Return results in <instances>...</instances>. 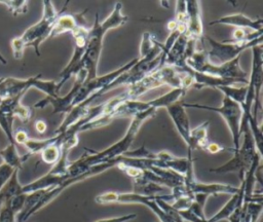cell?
<instances>
[{
	"mask_svg": "<svg viewBox=\"0 0 263 222\" xmlns=\"http://www.w3.org/2000/svg\"><path fill=\"white\" fill-rule=\"evenodd\" d=\"M40 155H41L42 161L47 164H54L59 160L61 155V144L59 142L58 136H57V141L46 146L44 149H42L40 152Z\"/></svg>",
	"mask_w": 263,
	"mask_h": 222,
	"instance_id": "cell-27",
	"label": "cell"
},
{
	"mask_svg": "<svg viewBox=\"0 0 263 222\" xmlns=\"http://www.w3.org/2000/svg\"><path fill=\"white\" fill-rule=\"evenodd\" d=\"M224 148L221 147L220 145H218L217 143H209L205 147V150L209 151L210 153H218L219 151L223 150Z\"/></svg>",
	"mask_w": 263,
	"mask_h": 222,
	"instance_id": "cell-38",
	"label": "cell"
},
{
	"mask_svg": "<svg viewBox=\"0 0 263 222\" xmlns=\"http://www.w3.org/2000/svg\"><path fill=\"white\" fill-rule=\"evenodd\" d=\"M38 76L39 74L25 79L15 77L4 78L0 83V99L4 100L16 97L18 95H25L28 91V89L34 87L35 81Z\"/></svg>",
	"mask_w": 263,
	"mask_h": 222,
	"instance_id": "cell-12",
	"label": "cell"
},
{
	"mask_svg": "<svg viewBox=\"0 0 263 222\" xmlns=\"http://www.w3.org/2000/svg\"><path fill=\"white\" fill-rule=\"evenodd\" d=\"M0 63L1 64H4V65H6L7 64V61H6V59L0 53Z\"/></svg>",
	"mask_w": 263,
	"mask_h": 222,
	"instance_id": "cell-39",
	"label": "cell"
},
{
	"mask_svg": "<svg viewBox=\"0 0 263 222\" xmlns=\"http://www.w3.org/2000/svg\"><path fill=\"white\" fill-rule=\"evenodd\" d=\"M187 14V33L188 38L196 40L203 37V26L201 18L200 1L189 0L186 1Z\"/></svg>",
	"mask_w": 263,
	"mask_h": 222,
	"instance_id": "cell-13",
	"label": "cell"
},
{
	"mask_svg": "<svg viewBox=\"0 0 263 222\" xmlns=\"http://www.w3.org/2000/svg\"><path fill=\"white\" fill-rule=\"evenodd\" d=\"M243 202V184L240 183L236 193L231 195V198L225 203V206L217 212L213 217L208 219V222H219L223 219H228V217L233 213L236 207Z\"/></svg>",
	"mask_w": 263,
	"mask_h": 222,
	"instance_id": "cell-20",
	"label": "cell"
},
{
	"mask_svg": "<svg viewBox=\"0 0 263 222\" xmlns=\"http://www.w3.org/2000/svg\"><path fill=\"white\" fill-rule=\"evenodd\" d=\"M12 122L13 116L7 112L0 110V126L4 134L6 135L10 144H15L13 140V132H12Z\"/></svg>",
	"mask_w": 263,
	"mask_h": 222,
	"instance_id": "cell-29",
	"label": "cell"
},
{
	"mask_svg": "<svg viewBox=\"0 0 263 222\" xmlns=\"http://www.w3.org/2000/svg\"><path fill=\"white\" fill-rule=\"evenodd\" d=\"M43 12L42 17L36 24L29 27L20 38L26 47L31 46L34 48L36 54L40 57L39 47L43 41L50 37L53 25L60 15L61 11H57L50 0L42 1Z\"/></svg>",
	"mask_w": 263,
	"mask_h": 222,
	"instance_id": "cell-3",
	"label": "cell"
},
{
	"mask_svg": "<svg viewBox=\"0 0 263 222\" xmlns=\"http://www.w3.org/2000/svg\"><path fill=\"white\" fill-rule=\"evenodd\" d=\"M14 170L15 169H12L11 166H9L8 164H6L4 162H2L0 164V189L8 181V179L10 178V176L12 175Z\"/></svg>",
	"mask_w": 263,
	"mask_h": 222,
	"instance_id": "cell-34",
	"label": "cell"
},
{
	"mask_svg": "<svg viewBox=\"0 0 263 222\" xmlns=\"http://www.w3.org/2000/svg\"><path fill=\"white\" fill-rule=\"evenodd\" d=\"M35 128H36V131H37L39 134H44L45 131H46V128H47V124H46V122H45L44 120L39 119V120H37V121L35 122Z\"/></svg>",
	"mask_w": 263,
	"mask_h": 222,
	"instance_id": "cell-37",
	"label": "cell"
},
{
	"mask_svg": "<svg viewBox=\"0 0 263 222\" xmlns=\"http://www.w3.org/2000/svg\"><path fill=\"white\" fill-rule=\"evenodd\" d=\"M11 49L15 60H21L23 58L26 46L20 37H15L11 40Z\"/></svg>",
	"mask_w": 263,
	"mask_h": 222,
	"instance_id": "cell-33",
	"label": "cell"
},
{
	"mask_svg": "<svg viewBox=\"0 0 263 222\" xmlns=\"http://www.w3.org/2000/svg\"><path fill=\"white\" fill-rule=\"evenodd\" d=\"M3 79H4V78H3V77H0V83H1V82H2V80H3Z\"/></svg>",
	"mask_w": 263,
	"mask_h": 222,
	"instance_id": "cell-40",
	"label": "cell"
},
{
	"mask_svg": "<svg viewBox=\"0 0 263 222\" xmlns=\"http://www.w3.org/2000/svg\"><path fill=\"white\" fill-rule=\"evenodd\" d=\"M133 180H134L133 192L137 193V194H140V195L153 196V195H156V193L161 192V191L164 190L163 186H161L157 183L148 181V180L144 179L143 177H141V172H140L139 176L136 177Z\"/></svg>",
	"mask_w": 263,
	"mask_h": 222,
	"instance_id": "cell-25",
	"label": "cell"
},
{
	"mask_svg": "<svg viewBox=\"0 0 263 222\" xmlns=\"http://www.w3.org/2000/svg\"><path fill=\"white\" fill-rule=\"evenodd\" d=\"M217 89L224 94V97L231 99L232 101L238 103L240 106L245 103L246 96H247V85L241 84L240 86L234 85H226V86H219Z\"/></svg>",
	"mask_w": 263,
	"mask_h": 222,
	"instance_id": "cell-26",
	"label": "cell"
},
{
	"mask_svg": "<svg viewBox=\"0 0 263 222\" xmlns=\"http://www.w3.org/2000/svg\"><path fill=\"white\" fill-rule=\"evenodd\" d=\"M127 21L128 16L122 13L121 2H116L114 4L112 12L102 23H99V14L96 13L93 26L91 29H88L86 49L82 59L84 70L86 71V78L84 81H88L95 78L98 74V64L105 34L111 29H115L124 25Z\"/></svg>",
	"mask_w": 263,
	"mask_h": 222,
	"instance_id": "cell-2",
	"label": "cell"
},
{
	"mask_svg": "<svg viewBox=\"0 0 263 222\" xmlns=\"http://www.w3.org/2000/svg\"><path fill=\"white\" fill-rule=\"evenodd\" d=\"M209 121H204L200 123L198 126L190 130L189 143L187 145V149L192 151L195 149H203L205 150L206 145L210 143L208 140V127Z\"/></svg>",
	"mask_w": 263,
	"mask_h": 222,
	"instance_id": "cell-21",
	"label": "cell"
},
{
	"mask_svg": "<svg viewBox=\"0 0 263 222\" xmlns=\"http://www.w3.org/2000/svg\"><path fill=\"white\" fill-rule=\"evenodd\" d=\"M17 176H18V170L15 169L12 175L10 176V178L8 179V181L0 189V207L10 198L16 195L23 194V191H22L23 185H21V183L18 182Z\"/></svg>",
	"mask_w": 263,
	"mask_h": 222,
	"instance_id": "cell-23",
	"label": "cell"
},
{
	"mask_svg": "<svg viewBox=\"0 0 263 222\" xmlns=\"http://www.w3.org/2000/svg\"><path fill=\"white\" fill-rule=\"evenodd\" d=\"M12 114H13V117H17L18 119H21L22 122L27 123L32 117V110H31V108L24 106L21 102H18L14 106Z\"/></svg>",
	"mask_w": 263,
	"mask_h": 222,
	"instance_id": "cell-32",
	"label": "cell"
},
{
	"mask_svg": "<svg viewBox=\"0 0 263 222\" xmlns=\"http://www.w3.org/2000/svg\"><path fill=\"white\" fill-rule=\"evenodd\" d=\"M187 89L183 88V87H179V88H172L170 91H167L166 94L153 99L151 101H148V104L150 107L155 108L156 110L158 108H167L171 105L181 101V98L185 96Z\"/></svg>",
	"mask_w": 263,
	"mask_h": 222,
	"instance_id": "cell-22",
	"label": "cell"
},
{
	"mask_svg": "<svg viewBox=\"0 0 263 222\" xmlns=\"http://www.w3.org/2000/svg\"><path fill=\"white\" fill-rule=\"evenodd\" d=\"M262 38L263 37H259L248 42H228L226 40L219 42L210 36H205L204 40H206L209 44V50L205 51L208 61L214 65H221L232 61L238 55H241V52L246 49L261 45Z\"/></svg>",
	"mask_w": 263,
	"mask_h": 222,
	"instance_id": "cell-6",
	"label": "cell"
},
{
	"mask_svg": "<svg viewBox=\"0 0 263 222\" xmlns=\"http://www.w3.org/2000/svg\"><path fill=\"white\" fill-rule=\"evenodd\" d=\"M64 9L65 7L62 9V12L58 16L53 25L50 37H55L66 32L73 33L78 27H85L84 26L85 20L83 16L86 10L77 14H70V13H63Z\"/></svg>",
	"mask_w": 263,
	"mask_h": 222,
	"instance_id": "cell-16",
	"label": "cell"
},
{
	"mask_svg": "<svg viewBox=\"0 0 263 222\" xmlns=\"http://www.w3.org/2000/svg\"><path fill=\"white\" fill-rule=\"evenodd\" d=\"M166 111L173 120L178 133L180 134L181 138L184 140L186 145L189 143V136H190V122L189 117L186 113V109L183 106V102L179 101L170 107L166 108Z\"/></svg>",
	"mask_w": 263,
	"mask_h": 222,
	"instance_id": "cell-15",
	"label": "cell"
},
{
	"mask_svg": "<svg viewBox=\"0 0 263 222\" xmlns=\"http://www.w3.org/2000/svg\"><path fill=\"white\" fill-rule=\"evenodd\" d=\"M150 106L148 102L144 101H139V100H126L122 103H120L113 111L112 115L113 118H118V117H134L138 113L145 111L149 109Z\"/></svg>",
	"mask_w": 263,
	"mask_h": 222,
	"instance_id": "cell-19",
	"label": "cell"
},
{
	"mask_svg": "<svg viewBox=\"0 0 263 222\" xmlns=\"http://www.w3.org/2000/svg\"><path fill=\"white\" fill-rule=\"evenodd\" d=\"M72 34L74 36L75 48H74L73 55L70 59L68 65L60 73V81L57 82L59 91L61 90L64 83L72 75H76L80 70L84 69L82 59H83V55H84L85 49H86L88 29H86L85 27H78Z\"/></svg>",
	"mask_w": 263,
	"mask_h": 222,
	"instance_id": "cell-7",
	"label": "cell"
},
{
	"mask_svg": "<svg viewBox=\"0 0 263 222\" xmlns=\"http://www.w3.org/2000/svg\"><path fill=\"white\" fill-rule=\"evenodd\" d=\"M138 61V58L133 59L132 61H129L128 63L124 64L123 66H121L120 68L114 70L113 72H110L108 74H104L101 76H96L95 78L88 80V81H84L83 84L80 86V88L78 89L75 98H74V102H73V108L81 103H83L85 100H87L90 96L97 94L98 91L102 90L103 88H105L107 85H109L113 80H115L120 74H122L123 72H125L126 70H128L136 62Z\"/></svg>",
	"mask_w": 263,
	"mask_h": 222,
	"instance_id": "cell-8",
	"label": "cell"
},
{
	"mask_svg": "<svg viewBox=\"0 0 263 222\" xmlns=\"http://www.w3.org/2000/svg\"><path fill=\"white\" fill-rule=\"evenodd\" d=\"M252 49V70L249 75V81L255 89V104L254 109L252 110V116L257 119L258 109L260 107V91L263 82V49L262 45H257L251 48Z\"/></svg>",
	"mask_w": 263,
	"mask_h": 222,
	"instance_id": "cell-11",
	"label": "cell"
},
{
	"mask_svg": "<svg viewBox=\"0 0 263 222\" xmlns=\"http://www.w3.org/2000/svg\"><path fill=\"white\" fill-rule=\"evenodd\" d=\"M241 135L243 136L242 144L239 146L238 150L234 151L232 158L220 166L210 169L211 173L223 174L235 172L238 174L240 182L243 180L246 173L252 165L253 160L258 152L249 126L241 132Z\"/></svg>",
	"mask_w": 263,
	"mask_h": 222,
	"instance_id": "cell-4",
	"label": "cell"
},
{
	"mask_svg": "<svg viewBox=\"0 0 263 222\" xmlns=\"http://www.w3.org/2000/svg\"><path fill=\"white\" fill-rule=\"evenodd\" d=\"M29 139V136L27 134L26 131L24 130H17L15 132V134H13V140L15 142V144H22L24 145V143Z\"/></svg>",
	"mask_w": 263,
	"mask_h": 222,
	"instance_id": "cell-36",
	"label": "cell"
},
{
	"mask_svg": "<svg viewBox=\"0 0 263 222\" xmlns=\"http://www.w3.org/2000/svg\"><path fill=\"white\" fill-rule=\"evenodd\" d=\"M57 141V136L54 135L51 138L43 139V140H36V139H28L25 143L24 146L27 148L28 153L30 155H33L35 153H40L42 149H44L46 146L54 143Z\"/></svg>",
	"mask_w": 263,
	"mask_h": 222,
	"instance_id": "cell-28",
	"label": "cell"
},
{
	"mask_svg": "<svg viewBox=\"0 0 263 222\" xmlns=\"http://www.w3.org/2000/svg\"><path fill=\"white\" fill-rule=\"evenodd\" d=\"M153 40H154V37L152 36L151 33L149 32L143 33L141 44H140V58L146 57L153 49L154 47Z\"/></svg>",
	"mask_w": 263,
	"mask_h": 222,
	"instance_id": "cell-31",
	"label": "cell"
},
{
	"mask_svg": "<svg viewBox=\"0 0 263 222\" xmlns=\"http://www.w3.org/2000/svg\"><path fill=\"white\" fill-rule=\"evenodd\" d=\"M76 80L72 86V88L68 91L67 95L65 96H58V97H45L43 99H41L40 101H38L35 105L34 108H44L47 105H51L52 106V114L55 113H69L72 109H73V102H74V98L78 91V89L80 88V86L83 84L85 78H86V71L84 69L80 70L76 75Z\"/></svg>",
	"mask_w": 263,
	"mask_h": 222,
	"instance_id": "cell-9",
	"label": "cell"
},
{
	"mask_svg": "<svg viewBox=\"0 0 263 222\" xmlns=\"http://www.w3.org/2000/svg\"><path fill=\"white\" fill-rule=\"evenodd\" d=\"M239 60H240V55H238L232 61H229L221 65H214L209 61H206L201 67V69L199 70V72L209 74L212 76H216V77L233 79L236 81V83L247 85L249 81V75L240 67Z\"/></svg>",
	"mask_w": 263,
	"mask_h": 222,
	"instance_id": "cell-10",
	"label": "cell"
},
{
	"mask_svg": "<svg viewBox=\"0 0 263 222\" xmlns=\"http://www.w3.org/2000/svg\"><path fill=\"white\" fill-rule=\"evenodd\" d=\"M156 109L153 107H150L149 109L142 111L135 115L130 121V124L125 133V135L118 140L113 145L109 146L108 148L102 150V151H90L85 152L83 155H81L77 160L74 162H71L68 166L67 175L69 177L79 175L86 170H88L90 166L99 164L101 162H105L111 159H114L118 156L123 155L125 152L129 150V147L132 146L138 132L140 131L142 124L152 116L156 114Z\"/></svg>",
	"mask_w": 263,
	"mask_h": 222,
	"instance_id": "cell-1",
	"label": "cell"
},
{
	"mask_svg": "<svg viewBox=\"0 0 263 222\" xmlns=\"http://www.w3.org/2000/svg\"><path fill=\"white\" fill-rule=\"evenodd\" d=\"M210 25H229L237 29L251 30L252 32L263 31V18H251L243 13L227 14L210 23Z\"/></svg>",
	"mask_w": 263,
	"mask_h": 222,
	"instance_id": "cell-14",
	"label": "cell"
},
{
	"mask_svg": "<svg viewBox=\"0 0 263 222\" xmlns=\"http://www.w3.org/2000/svg\"><path fill=\"white\" fill-rule=\"evenodd\" d=\"M183 106L185 108H195V109H202V110L217 112L224 119V121L229 127V131L232 136V141H233V151L238 150L240 146L239 130H240V121L242 116V109L238 103L232 101L227 97H224L222 104L219 107H213V106L199 104V103H184V102H183Z\"/></svg>",
	"mask_w": 263,
	"mask_h": 222,
	"instance_id": "cell-5",
	"label": "cell"
},
{
	"mask_svg": "<svg viewBox=\"0 0 263 222\" xmlns=\"http://www.w3.org/2000/svg\"><path fill=\"white\" fill-rule=\"evenodd\" d=\"M137 217V214H127L119 217H112V218H106V219H100L96 222H127L129 220H133Z\"/></svg>",
	"mask_w": 263,
	"mask_h": 222,
	"instance_id": "cell-35",
	"label": "cell"
},
{
	"mask_svg": "<svg viewBox=\"0 0 263 222\" xmlns=\"http://www.w3.org/2000/svg\"><path fill=\"white\" fill-rule=\"evenodd\" d=\"M0 3H3L13 16L28 11V1L26 0H0Z\"/></svg>",
	"mask_w": 263,
	"mask_h": 222,
	"instance_id": "cell-30",
	"label": "cell"
},
{
	"mask_svg": "<svg viewBox=\"0 0 263 222\" xmlns=\"http://www.w3.org/2000/svg\"><path fill=\"white\" fill-rule=\"evenodd\" d=\"M161 85L162 82L155 70L142 78L140 81L127 86V89L123 92V95L125 97V100H138L140 96L153 88L160 87Z\"/></svg>",
	"mask_w": 263,
	"mask_h": 222,
	"instance_id": "cell-17",
	"label": "cell"
},
{
	"mask_svg": "<svg viewBox=\"0 0 263 222\" xmlns=\"http://www.w3.org/2000/svg\"><path fill=\"white\" fill-rule=\"evenodd\" d=\"M205 194H194V199L189 209L184 211H179V214L183 221L189 222H208L204 215V205L208 199Z\"/></svg>",
	"mask_w": 263,
	"mask_h": 222,
	"instance_id": "cell-18",
	"label": "cell"
},
{
	"mask_svg": "<svg viewBox=\"0 0 263 222\" xmlns=\"http://www.w3.org/2000/svg\"><path fill=\"white\" fill-rule=\"evenodd\" d=\"M0 156L3 159V162L11 166L12 169L20 170L23 163L31 156L29 153L25 155H20L16 149L15 144H10L6 146L4 149L0 150Z\"/></svg>",
	"mask_w": 263,
	"mask_h": 222,
	"instance_id": "cell-24",
	"label": "cell"
}]
</instances>
